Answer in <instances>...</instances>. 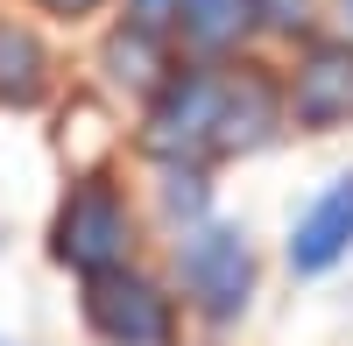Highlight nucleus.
<instances>
[{
  "mask_svg": "<svg viewBox=\"0 0 353 346\" xmlns=\"http://www.w3.org/2000/svg\"><path fill=\"white\" fill-rule=\"evenodd\" d=\"M219 99H226V78H163L156 85V106H149V128H141V141H149V156H205L219 134Z\"/></svg>",
  "mask_w": 353,
  "mask_h": 346,
  "instance_id": "7ed1b4c3",
  "label": "nucleus"
},
{
  "mask_svg": "<svg viewBox=\"0 0 353 346\" xmlns=\"http://www.w3.org/2000/svg\"><path fill=\"white\" fill-rule=\"evenodd\" d=\"M339 8H346V21H353V0H339Z\"/></svg>",
  "mask_w": 353,
  "mask_h": 346,
  "instance_id": "4468645a",
  "label": "nucleus"
},
{
  "mask_svg": "<svg viewBox=\"0 0 353 346\" xmlns=\"http://www.w3.org/2000/svg\"><path fill=\"white\" fill-rule=\"evenodd\" d=\"M85 318L99 339L113 346H170V297L149 276H128L121 262L92 269V290H85Z\"/></svg>",
  "mask_w": 353,
  "mask_h": 346,
  "instance_id": "f03ea898",
  "label": "nucleus"
},
{
  "mask_svg": "<svg viewBox=\"0 0 353 346\" xmlns=\"http://www.w3.org/2000/svg\"><path fill=\"white\" fill-rule=\"evenodd\" d=\"M106 71L121 78V85H134V92H156L163 85V50H156V28H121V36L106 43Z\"/></svg>",
  "mask_w": 353,
  "mask_h": 346,
  "instance_id": "9d476101",
  "label": "nucleus"
},
{
  "mask_svg": "<svg viewBox=\"0 0 353 346\" xmlns=\"http://www.w3.org/2000/svg\"><path fill=\"white\" fill-rule=\"evenodd\" d=\"M297 121L304 128L353 121V43H318L297 64Z\"/></svg>",
  "mask_w": 353,
  "mask_h": 346,
  "instance_id": "39448f33",
  "label": "nucleus"
},
{
  "mask_svg": "<svg viewBox=\"0 0 353 346\" xmlns=\"http://www.w3.org/2000/svg\"><path fill=\"white\" fill-rule=\"evenodd\" d=\"M276 128V92L261 78H226V99H219V134L212 149L233 156V149H254V141H269Z\"/></svg>",
  "mask_w": 353,
  "mask_h": 346,
  "instance_id": "0eeeda50",
  "label": "nucleus"
},
{
  "mask_svg": "<svg viewBox=\"0 0 353 346\" xmlns=\"http://www.w3.org/2000/svg\"><path fill=\"white\" fill-rule=\"evenodd\" d=\"M176 269H184V290L198 297L205 318H233L248 311V290H254V254L233 226H191L184 247H176Z\"/></svg>",
  "mask_w": 353,
  "mask_h": 346,
  "instance_id": "f257e3e1",
  "label": "nucleus"
},
{
  "mask_svg": "<svg viewBox=\"0 0 353 346\" xmlns=\"http://www.w3.org/2000/svg\"><path fill=\"white\" fill-rule=\"evenodd\" d=\"M176 21V0H134V28H170Z\"/></svg>",
  "mask_w": 353,
  "mask_h": 346,
  "instance_id": "f8f14e48",
  "label": "nucleus"
},
{
  "mask_svg": "<svg viewBox=\"0 0 353 346\" xmlns=\"http://www.w3.org/2000/svg\"><path fill=\"white\" fill-rule=\"evenodd\" d=\"M261 21H276V28H304L311 21V0H254Z\"/></svg>",
  "mask_w": 353,
  "mask_h": 346,
  "instance_id": "9b49d317",
  "label": "nucleus"
},
{
  "mask_svg": "<svg viewBox=\"0 0 353 346\" xmlns=\"http://www.w3.org/2000/svg\"><path fill=\"white\" fill-rule=\"evenodd\" d=\"M128 241H134V226H128V205L113 191H78L64 219H57V262H71V269H113V262H128Z\"/></svg>",
  "mask_w": 353,
  "mask_h": 346,
  "instance_id": "20e7f679",
  "label": "nucleus"
},
{
  "mask_svg": "<svg viewBox=\"0 0 353 346\" xmlns=\"http://www.w3.org/2000/svg\"><path fill=\"white\" fill-rule=\"evenodd\" d=\"M346 247H353V177H339L297 219V234H290V262H297V269H332Z\"/></svg>",
  "mask_w": 353,
  "mask_h": 346,
  "instance_id": "423d86ee",
  "label": "nucleus"
},
{
  "mask_svg": "<svg viewBox=\"0 0 353 346\" xmlns=\"http://www.w3.org/2000/svg\"><path fill=\"white\" fill-rule=\"evenodd\" d=\"M57 14H85V8H99V0H50Z\"/></svg>",
  "mask_w": 353,
  "mask_h": 346,
  "instance_id": "ddd939ff",
  "label": "nucleus"
},
{
  "mask_svg": "<svg viewBox=\"0 0 353 346\" xmlns=\"http://www.w3.org/2000/svg\"><path fill=\"white\" fill-rule=\"evenodd\" d=\"M36 92H43V43L14 21H0V99L28 106Z\"/></svg>",
  "mask_w": 353,
  "mask_h": 346,
  "instance_id": "1a4fd4ad",
  "label": "nucleus"
},
{
  "mask_svg": "<svg viewBox=\"0 0 353 346\" xmlns=\"http://www.w3.org/2000/svg\"><path fill=\"white\" fill-rule=\"evenodd\" d=\"M261 21L254 0H176V28L198 43V50H233Z\"/></svg>",
  "mask_w": 353,
  "mask_h": 346,
  "instance_id": "6e6552de",
  "label": "nucleus"
}]
</instances>
